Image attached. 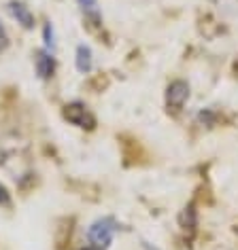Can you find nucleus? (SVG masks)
Returning a JSON list of instances; mask_svg holds the SVG:
<instances>
[{
  "mask_svg": "<svg viewBox=\"0 0 238 250\" xmlns=\"http://www.w3.org/2000/svg\"><path fill=\"white\" fill-rule=\"evenodd\" d=\"M115 231H117L115 218L104 216V218H98L96 223L90 225L87 237H90V244H92L94 248L104 250V248H109V244L113 242V237H115Z\"/></svg>",
  "mask_w": 238,
  "mask_h": 250,
  "instance_id": "1",
  "label": "nucleus"
},
{
  "mask_svg": "<svg viewBox=\"0 0 238 250\" xmlns=\"http://www.w3.org/2000/svg\"><path fill=\"white\" fill-rule=\"evenodd\" d=\"M64 117H66L72 125H77V127L94 129V125H96V119H94V115H92L90 110H87V106L81 104V102L66 104V106H64Z\"/></svg>",
  "mask_w": 238,
  "mask_h": 250,
  "instance_id": "2",
  "label": "nucleus"
},
{
  "mask_svg": "<svg viewBox=\"0 0 238 250\" xmlns=\"http://www.w3.org/2000/svg\"><path fill=\"white\" fill-rule=\"evenodd\" d=\"M190 100V85L185 83V81H172L170 85H168V91H166V102L170 106L172 110H181L185 106V102Z\"/></svg>",
  "mask_w": 238,
  "mask_h": 250,
  "instance_id": "3",
  "label": "nucleus"
},
{
  "mask_svg": "<svg viewBox=\"0 0 238 250\" xmlns=\"http://www.w3.org/2000/svg\"><path fill=\"white\" fill-rule=\"evenodd\" d=\"M9 13L15 17L17 23H22L26 30L34 28V15L32 11H30L24 2H17V0H13V2H9Z\"/></svg>",
  "mask_w": 238,
  "mask_h": 250,
  "instance_id": "4",
  "label": "nucleus"
},
{
  "mask_svg": "<svg viewBox=\"0 0 238 250\" xmlns=\"http://www.w3.org/2000/svg\"><path fill=\"white\" fill-rule=\"evenodd\" d=\"M34 66H36V74H39L41 79H49V77H53V72H55V60H53V55L49 51H39L36 53Z\"/></svg>",
  "mask_w": 238,
  "mask_h": 250,
  "instance_id": "5",
  "label": "nucleus"
},
{
  "mask_svg": "<svg viewBox=\"0 0 238 250\" xmlns=\"http://www.w3.org/2000/svg\"><path fill=\"white\" fill-rule=\"evenodd\" d=\"M74 64H77V70L83 72V74L92 70L94 60H92L90 47H85V45H79V47H77V58H74Z\"/></svg>",
  "mask_w": 238,
  "mask_h": 250,
  "instance_id": "6",
  "label": "nucleus"
},
{
  "mask_svg": "<svg viewBox=\"0 0 238 250\" xmlns=\"http://www.w3.org/2000/svg\"><path fill=\"white\" fill-rule=\"evenodd\" d=\"M81 11L85 13V17H90L94 23H100V7H98V0H77Z\"/></svg>",
  "mask_w": 238,
  "mask_h": 250,
  "instance_id": "7",
  "label": "nucleus"
},
{
  "mask_svg": "<svg viewBox=\"0 0 238 250\" xmlns=\"http://www.w3.org/2000/svg\"><path fill=\"white\" fill-rule=\"evenodd\" d=\"M43 36H45V45L49 51H53L55 49V41H53V28H51V23H47L45 30H43Z\"/></svg>",
  "mask_w": 238,
  "mask_h": 250,
  "instance_id": "8",
  "label": "nucleus"
},
{
  "mask_svg": "<svg viewBox=\"0 0 238 250\" xmlns=\"http://www.w3.org/2000/svg\"><path fill=\"white\" fill-rule=\"evenodd\" d=\"M0 204L2 206H11V197H9V191L0 185Z\"/></svg>",
  "mask_w": 238,
  "mask_h": 250,
  "instance_id": "9",
  "label": "nucleus"
},
{
  "mask_svg": "<svg viewBox=\"0 0 238 250\" xmlns=\"http://www.w3.org/2000/svg\"><path fill=\"white\" fill-rule=\"evenodd\" d=\"M145 250H160V248H155V246H151V244L145 242Z\"/></svg>",
  "mask_w": 238,
  "mask_h": 250,
  "instance_id": "10",
  "label": "nucleus"
},
{
  "mask_svg": "<svg viewBox=\"0 0 238 250\" xmlns=\"http://www.w3.org/2000/svg\"><path fill=\"white\" fill-rule=\"evenodd\" d=\"M85 250H98V248H94V246H90V248H85Z\"/></svg>",
  "mask_w": 238,
  "mask_h": 250,
  "instance_id": "11",
  "label": "nucleus"
}]
</instances>
